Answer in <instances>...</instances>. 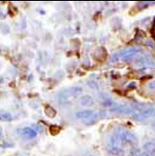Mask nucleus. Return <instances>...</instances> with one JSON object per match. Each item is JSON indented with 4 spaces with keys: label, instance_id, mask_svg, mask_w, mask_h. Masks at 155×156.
<instances>
[{
    "label": "nucleus",
    "instance_id": "9b49d317",
    "mask_svg": "<svg viewBox=\"0 0 155 156\" xmlns=\"http://www.w3.org/2000/svg\"><path fill=\"white\" fill-rule=\"evenodd\" d=\"M144 149L148 154H154L155 153V144L153 143H147L144 145Z\"/></svg>",
    "mask_w": 155,
    "mask_h": 156
},
{
    "label": "nucleus",
    "instance_id": "f3484780",
    "mask_svg": "<svg viewBox=\"0 0 155 156\" xmlns=\"http://www.w3.org/2000/svg\"><path fill=\"white\" fill-rule=\"evenodd\" d=\"M91 156H92V155H91Z\"/></svg>",
    "mask_w": 155,
    "mask_h": 156
},
{
    "label": "nucleus",
    "instance_id": "2eb2a0df",
    "mask_svg": "<svg viewBox=\"0 0 155 156\" xmlns=\"http://www.w3.org/2000/svg\"><path fill=\"white\" fill-rule=\"evenodd\" d=\"M137 156H150V154H148V153H146H146H143V154H138Z\"/></svg>",
    "mask_w": 155,
    "mask_h": 156
},
{
    "label": "nucleus",
    "instance_id": "1a4fd4ad",
    "mask_svg": "<svg viewBox=\"0 0 155 156\" xmlns=\"http://www.w3.org/2000/svg\"><path fill=\"white\" fill-rule=\"evenodd\" d=\"M79 103L81 106H84V107H91L94 105V100L91 96L85 95L79 99Z\"/></svg>",
    "mask_w": 155,
    "mask_h": 156
},
{
    "label": "nucleus",
    "instance_id": "9d476101",
    "mask_svg": "<svg viewBox=\"0 0 155 156\" xmlns=\"http://www.w3.org/2000/svg\"><path fill=\"white\" fill-rule=\"evenodd\" d=\"M45 115H47L48 117H49V118H53L57 115V112H56L55 109L53 108V107H51V106H49V105L45 107Z\"/></svg>",
    "mask_w": 155,
    "mask_h": 156
},
{
    "label": "nucleus",
    "instance_id": "f257e3e1",
    "mask_svg": "<svg viewBox=\"0 0 155 156\" xmlns=\"http://www.w3.org/2000/svg\"><path fill=\"white\" fill-rule=\"evenodd\" d=\"M125 145V142L114 132V134H113L109 139L107 147L111 154L114 155H120L123 153Z\"/></svg>",
    "mask_w": 155,
    "mask_h": 156
},
{
    "label": "nucleus",
    "instance_id": "39448f33",
    "mask_svg": "<svg viewBox=\"0 0 155 156\" xmlns=\"http://www.w3.org/2000/svg\"><path fill=\"white\" fill-rule=\"evenodd\" d=\"M97 114L92 110H84L76 113V117L83 121H93L96 119Z\"/></svg>",
    "mask_w": 155,
    "mask_h": 156
},
{
    "label": "nucleus",
    "instance_id": "dca6fc26",
    "mask_svg": "<svg viewBox=\"0 0 155 156\" xmlns=\"http://www.w3.org/2000/svg\"><path fill=\"white\" fill-rule=\"evenodd\" d=\"M153 127L155 128V120H154V121H153Z\"/></svg>",
    "mask_w": 155,
    "mask_h": 156
},
{
    "label": "nucleus",
    "instance_id": "f03ea898",
    "mask_svg": "<svg viewBox=\"0 0 155 156\" xmlns=\"http://www.w3.org/2000/svg\"><path fill=\"white\" fill-rule=\"evenodd\" d=\"M82 88L80 87H72L61 91L57 95V99L61 105H67L74 98L78 97L82 93Z\"/></svg>",
    "mask_w": 155,
    "mask_h": 156
},
{
    "label": "nucleus",
    "instance_id": "4468645a",
    "mask_svg": "<svg viewBox=\"0 0 155 156\" xmlns=\"http://www.w3.org/2000/svg\"><path fill=\"white\" fill-rule=\"evenodd\" d=\"M149 88H150V89H155V80H153V81L150 83Z\"/></svg>",
    "mask_w": 155,
    "mask_h": 156
},
{
    "label": "nucleus",
    "instance_id": "7ed1b4c3",
    "mask_svg": "<svg viewBox=\"0 0 155 156\" xmlns=\"http://www.w3.org/2000/svg\"><path fill=\"white\" fill-rule=\"evenodd\" d=\"M140 49L137 47H131L129 49H123L122 51L115 53L112 55V62H118V61H122V62H127L130 60L133 59L135 56L140 53Z\"/></svg>",
    "mask_w": 155,
    "mask_h": 156
},
{
    "label": "nucleus",
    "instance_id": "20e7f679",
    "mask_svg": "<svg viewBox=\"0 0 155 156\" xmlns=\"http://www.w3.org/2000/svg\"><path fill=\"white\" fill-rule=\"evenodd\" d=\"M114 132L119 136V137L125 142L126 144H129L135 145V144L138 143V140H137L136 136L132 132L128 131V130H126L124 128H118Z\"/></svg>",
    "mask_w": 155,
    "mask_h": 156
},
{
    "label": "nucleus",
    "instance_id": "ddd939ff",
    "mask_svg": "<svg viewBox=\"0 0 155 156\" xmlns=\"http://www.w3.org/2000/svg\"><path fill=\"white\" fill-rule=\"evenodd\" d=\"M60 130H61V128H60L58 126H52V127H50V133H51L52 135H53V136H55L56 132H57V133H59Z\"/></svg>",
    "mask_w": 155,
    "mask_h": 156
},
{
    "label": "nucleus",
    "instance_id": "6e6552de",
    "mask_svg": "<svg viewBox=\"0 0 155 156\" xmlns=\"http://www.w3.org/2000/svg\"><path fill=\"white\" fill-rule=\"evenodd\" d=\"M18 134L22 137L25 138V139H33V138H35L37 136L36 131L29 127L19 129L18 130Z\"/></svg>",
    "mask_w": 155,
    "mask_h": 156
},
{
    "label": "nucleus",
    "instance_id": "0eeeda50",
    "mask_svg": "<svg viewBox=\"0 0 155 156\" xmlns=\"http://www.w3.org/2000/svg\"><path fill=\"white\" fill-rule=\"evenodd\" d=\"M135 64L139 68H155V62L147 57L139 58L137 60Z\"/></svg>",
    "mask_w": 155,
    "mask_h": 156
},
{
    "label": "nucleus",
    "instance_id": "f8f14e48",
    "mask_svg": "<svg viewBox=\"0 0 155 156\" xmlns=\"http://www.w3.org/2000/svg\"><path fill=\"white\" fill-rule=\"evenodd\" d=\"M0 119L3 121H10L12 119V115L6 111H0Z\"/></svg>",
    "mask_w": 155,
    "mask_h": 156
},
{
    "label": "nucleus",
    "instance_id": "423d86ee",
    "mask_svg": "<svg viewBox=\"0 0 155 156\" xmlns=\"http://www.w3.org/2000/svg\"><path fill=\"white\" fill-rule=\"evenodd\" d=\"M135 105H118L116 107L111 108L110 111L111 112L116 113V114H130L132 115L135 112Z\"/></svg>",
    "mask_w": 155,
    "mask_h": 156
}]
</instances>
